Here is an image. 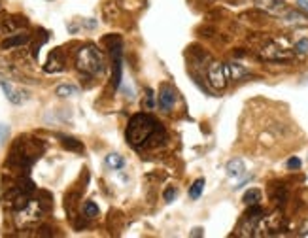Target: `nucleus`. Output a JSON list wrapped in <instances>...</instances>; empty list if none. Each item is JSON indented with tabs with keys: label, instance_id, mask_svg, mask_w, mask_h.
<instances>
[{
	"label": "nucleus",
	"instance_id": "obj_1",
	"mask_svg": "<svg viewBox=\"0 0 308 238\" xmlns=\"http://www.w3.org/2000/svg\"><path fill=\"white\" fill-rule=\"evenodd\" d=\"M125 138L137 150L154 148V146L161 144V138H165V131L155 118L148 116V114H137L131 118L129 125H127Z\"/></svg>",
	"mask_w": 308,
	"mask_h": 238
},
{
	"label": "nucleus",
	"instance_id": "obj_2",
	"mask_svg": "<svg viewBox=\"0 0 308 238\" xmlns=\"http://www.w3.org/2000/svg\"><path fill=\"white\" fill-rule=\"evenodd\" d=\"M76 67L82 70L84 74L89 76H101L106 70V63H104L103 53L97 50L95 46L87 44L84 48H80L76 53Z\"/></svg>",
	"mask_w": 308,
	"mask_h": 238
},
{
	"label": "nucleus",
	"instance_id": "obj_3",
	"mask_svg": "<svg viewBox=\"0 0 308 238\" xmlns=\"http://www.w3.org/2000/svg\"><path fill=\"white\" fill-rule=\"evenodd\" d=\"M38 142L34 140H29V138H19L17 142L14 144L12 153H10V159L8 163L12 167H17V169H27L33 165L36 157H38Z\"/></svg>",
	"mask_w": 308,
	"mask_h": 238
},
{
	"label": "nucleus",
	"instance_id": "obj_4",
	"mask_svg": "<svg viewBox=\"0 0 308 238\" xmlns=\"http://www.w3.org/2000/svg\"><path fill=\"white\" fill-rule=\"evenodd\" d=\"M206 76H208V84L212 85V89H216V91H223L227 84H229V68L225 63H218V61H214V63H210L208 65V70H206Z\"/></svg>",
	"mask_w": 308,
	"mask_h": 238
},
{
	"label": "nucleus",
	"instance_id": "obj_5",
	"mask_svg": "<svg viewBox=\"0 0 308 238\" xmlns=\"http://www.w3.org/2000/svg\"><path fill=\"white\" fill-rule=\"evenodd\" d=\"M16 212H17L16 221H17L19 227H33L36 221H40L42 214H44L42 201H31L27 206H23L21 210H16Z\"/></svg>",
	"mask_w": 308,
	"mask_h": 238
},
{
	"label": "nucleus",
	"instance_id": "obj_6",
	"mask_svg": "<svg viewBox=\"0 0 308 238\" xmlns=\"http://www.w3.org/2000/svg\"><path fill=\"white\" fill-rule=\"evenodd\" d=\"M178 101V93L171 84H163L159 89V95H157V104L163 112H171L174 108V104Z\"/></svg>",
	"mask_w": 308,
	"mask_h": 238
},
{
	"label": "nucleus",
	"instance_id": "obj_7",
	"mask_svg": "<svg viewBox=\"0 0 308 238\" xmlns=\"http://www.w3.org/2000/svg\"><path fill=\"white\" fill-rule=\"evenodd\" d=\"M261 57L267 59V61H290L291 51L278 48V46H267V48L261 50Z\"/></svg>",
	"mask_w": 308,
	"mask_h": 238
},
{
	"label": "nucleus",
	"instance_id": "obj_8",
	"mask_svg": "<svg viewBox=\"0 0 308 238\" xmlns=\"http://www.w3.org/2000/svg\"><path fill=\"white\" fill-rule=\"evenodd\" d=\"M282 21L288 25V27H308V17L297 10H286Z\"/></svg>",
	"mask_w": 308,
	"mask_h": 238
},
{
	"label": "nucleus",
	"instance_id": "obj_9",
	"mask_svg": "<svg viewBox=\"0 0 308 238\" xmlns=\"http://www.w3.org/2000/svg\"><path fill=\"white\" fill-rule=\"evenodd\" d=\"M0 87H2V91H4V95H6V99L10 102H14V104H23L25 102V93H21L19 89H16L12 84H8L6 80H2L0 78Z\"/></svg>",
	"mask_w": 308,
	"mask_h": 238
},
{
	"label": "nucleus",
	"instance_id": "obj_10",
	"mask_svg": "<svg viewBox=\"0 0 308 238\" xmlns=\"http://www.w3.org/2000/svg\"><path fill=\"white\" fill-rule=\"evenodd\" d=\"M65 68V57H63V51L61 50H55L50 53V57H48V63H46V67L44 70L46 72H61Z\"/></svg>",
	"mask_w": 308,
	"mask_h": 238
},
{
	"label": "nucleus",
	"instance_id": "obj_11",
	"mask_svg": "<svg viewBox=\"0 0 308 238\" xmlns=\"http://www.w3.org/2000/svg\"><path fill=\"white\" fill-rule=\"evenodd\" d=\"M31 36L27 33H17V34H12L10 38H6L2 42V50H14V48H21L25 44H29Z\"/></svg>",
	"mask_w": 308,
	"mask_h": 238
},
{
	"label": "nucleus",
	"instance_id": "obj_12",
	"mask_svg": "<svg viewBox=\"0 0 308 238\" xmlns=\"http://www.w3.org/2000/svg\"><path fill=\"white\" fill-rule=\"evenodd\" d=\"M257 6L269 14H274V16H280L282 12H286L284 0H257Z\"/></svg>",
	"mask_w": 308,
	"mask_h": 238
},
{
	"label": "nucleus",
	"instance_id": "obj_13",
	"mask_svg": "<svg viewBox=\"0 0 308 238\" xmlns=\"http://www.w3.org/2000/svg\"><path fill=\"white\" fill-rule=\"evenodd\" d=\"M227 174L231 176V178H240V176H244V172H246V165H244V161L239 159V157H235V159H231L229 163H227Z\"/></svg>",
	"mask_w": 308,
	"mask_h": 238
},
{
	"label": "nucleus",
	"instance_id": "obj_14",
	"mask_svg": "<svg viewBox=\"0 0 308 238\" xmlns=\"http://www.w3.org/2000/svg\"><path fill=\"white\" fill-rule=\"evenodd\" d=\"M271 199L276 204H284L288 199V189L282 184H271Z\"/></svg>",
	"mask_w": 308,
	"mask_h": 238
},
{
	"label": "nucleus",
	"instance_id": "obj_15",
	"mask_svg": "<svg viewBox=\"0 0 308 238\" xmlns=\"http://www.w3.org/2000/svg\"><path fill=\"white\" fill-rule=\"evenodd\" d=\"M19 27H27V19L25 17H10L4 21V31L10 34H14Z\"/></svg>",
	"mask_w": 308,
	"mask_h": 238
},
{
	"label": "nucleus",
	"instance_id": "obj_16",
	"mask_svg": "<svg viewBox=\"0 0 308 238\" xmlns=\"http://www.w3.org/2000/svg\"><path fill=\"white\" fill-rule=\"evenodd\" d=\"M227 68H229V78L231 80H242L244 76L250 74V70L239 65V63H227Z\"/></svg>",
	"mask_w": 308,
	"mask_h": 238
},
{
	"label": "nucleus",
	"instance_id": "obj_17",
	"mask_svg": "<svg viewBox=\"0 0 308 238\" xmlns=\"http://www.w3.org/2000/svg\"><path fill=\"white\" fill-rule=\"evenodd\" d=\"M104 163H106L108 169H112V170H121L125 167V159L121 157L120 153H110V155H106Z\"/></svg>",
	"mask_w": 308,
	"mask_h": 238
},
{
	"label": "nucleus",
	"instance_id": "obj_18",
	"mask_svg": "<svg viewBox=\"0 0 308 238\" xmlns=\"http://www.w3.org/2000/svg\"><path fill=\"white\" fill-rule=\"evenodd\" d=\"M78 93H80V89H78L76 85H70V84L59 85V87L55 89V95H59V97H63V99H67V97H76Z\"/></svg>",
	"mask_w": 308,
	"mask_h": 238
},
{
	"label": "nucleus",
	"instance_id": "obj_19",
	"mask_svg": "<svg viewBox=\"0 0 308 238\" xmlns=\"http://www.w3.org/2000/svg\"><path fill=\"white\" fill-rule=\"evenodd\" d=\"M242 201H244V204L246 206H252V204H259V201H261V191L259 189H248L246 193H244V197H242Z\"/></svg>",
	"mask_w": 308,
	"mask_h": 238
},
{
	"label": "nucleus",
	"instance_id": "obj_20",
	"mask_svg": "<svg viewBox=\"0 0 308 238\" xmlns=\"http://www.w3.org/2000/svg\"><path fill=\"white\" fill-rule=\"evenodd\" d=\"M61 142H63V146L70 150V152H84V146H82V142L80 140H76V138H70V136H61Z\"/></svg>",
	"mask_w": 308,
	"mask_h": 238
},
{
	"label": "nucleus",
	"instance_id": "obj_21",
	"mask_svg": "<svg viewBox=\"0 0 308 238\" xmlns=\"http://www.w3.org/2000/svg\"><path fill=\"white\" fill-rule=\"evenodd\" d=\"M203 189H205V178L195 180V182H193V186H191V189H189V199L197 201V199L203 195Z\"/></svg>",
	"mask_w": 308,
	"mask_h": 238
},
{
	"label": "nucleus",
	"instance_id": "obj_22",
	"mask_svg": "<svg viewBox=\"0 0 308 238\" xmlns=\"http://www.w3.org/2000/svg\"><path fill=\"white\" fill-rule=\"evenodd\" d=\"M84 216L89 218V220L97 218V216H99V206L93 203V201H87V203L84 204Z\"/></svg>",
	"mask_w": 308,
	"mask_h": 238
},
{
	"label": "nucleus",
	"instance_id": "obj_23",
	"mask_svg": "<svg viewBox=\"0 0 308 238\" xmlns=\"http://www.w3.org/2000/svg\"><path fill=\"white\" fill-rule=\"evenodd\" d=\"M295 53L297 55H308V38H303V40H299L297 44H295Z\"/></svg>",
	"mask_w": 308,
	"mask_h": 238
},
{
	"label": "nucleus",
	"instance_id": "obj_24",
	"mask_svg": "<svg viewBox=\"0 0 308 238\" xmlns=\"http://www.w3.org/2000/svg\"><path fill=\"white\" fill-rule=\"evenodd\" d=\"M288 169L290 170L301 169V159H299V157H291L290 161H288Z\"/></svg>",
	"mask_w": 308,
	"mask_h": 238
},
{
	"label": "nucleus",
	"instance_id": "obj_25",
	"mask_svg": "<svg viewBox=\"0 0 308 238\" xmlns=\"http://www.w3.org/2000/svg\"><path fill=\"white\" fill-rule=\"evenodd\" d=\"M8 135H10V129L6 125H0V144H4V140L8 138Z\"/></svg>",
	"mask_w": 308,
	"mask_h": 238
},
{
	"label": "nucleus",
	"instance_id": "obj_26",
	"mask_svg": "<svg viewBox=\"0 0 308 238\" xmlns=\"http://www.w3.org/2000/svg\"><path fill=\"white\" fill-rule=\"evenodd\" d=\"M144 108H154V93L148 89V101H144Z\"/></svg>",
	"mask_w": 308,
	"mask_h": 238
},
{
	"label": "nucleus",
	"instance_id": "obj_27",
	"mask_svg": "<svg viewBox=\"0 0 308 238\" xmlns=\"http://www.w3.org/2000/svg\"><path fill=\"white\" fill-rule=\"evenodd\" d=\"M174 195H176V189H174V187H169V189L165 191V201L171 203L172 199H174Z\"/></svg>",
	"mask_w": 308,
	"mask_h": 238
},
{
	"label": "nucleus",
	"instance_id": "obj_28",
	"mask_svg": "<svg viewBox=\"0 0 308 238\" xmlns=\"http://www.w3.org/2000/svg\"><path fill=\"white\" fill-rule=\"evenodd\" d=\"M297 4H299L301 10H305V12L308 14V0H297Z\"/></svg>",
	"mask_w": 308,
	"mask_h": 238
},
{
	"label": "nucleus",
	"instance_id": "obj_29",
	"mask_svg": "<svg viewBox=\"0 0 308 238\" xmlns=\"http://www.w3.org/2000/svg\"><path fill=\"white\" fill-rule=\"evenodd\" d=\"M84 25L89 27V29H93V27H97V21H84Z\"/></svg>",
	"mask_w": 308,
	"mask_h": 238
},
{
	"label": "nucleus",
	"instance_id": "obj_30",
	"mask_svg": "<svg viewBox=\"0 0 308 238\" xmlns=\"http://www.w3.org/2000/svg\"><path fill=\"white\" fill-rule=\"evenodd\" d=\"M191 235H193V237H201V235H203V229H193Z\"/></svg>",
	"mask_w": 308,
	"mask_h": 238
}]
</instances>
